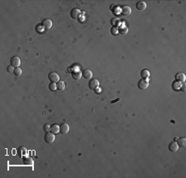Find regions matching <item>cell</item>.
<instances>
[{
    "label": "cell",
    "instance_id": "obj_21",
    "mask_svg": "<svg viewBox=\"0 0 186 178\" xmlns=\"http://www.w3.org/2000/svg\"><path fill=\"white\" fill-rule=\"evenodd\" d=\"M23 162H24L25 165H27V166H32V165H33V160L30 157H24L23 158Z\"/></svg>",
    "mask_w": 186,
    "mask_h": 178
},
{
    "label": "cell",
    "instance_id": "obj_18",
    "mask_svg": "<svg viewBox=\"0 0 186 178\" xmlns=\"http://www.w3.org/2000/svg\"><path fill=\"white\" fill-rule=\"evenodd\" d=\"M56 87H57V90H60V91H63L65 88V82L63 80H60L56 84Z\"/></svg>",
    "mask_w": 186,
    "mask_h": 178
},
{
    "label": "cell",
    "instance_id": "obj_8",
    "mask_svg": "<svg viewBox=\"0 0 186 178\" xmlns=\"http://www.w3.org/2000/svg\"><path fill=\"white\" fill-rule=\"evenodd\" d=\"M118 33H120L121 35H123V36L127 35L128 32V27H127V25L124 23L121 24L120 26L118 27Z\"/></svg>",
    "mask_w": 186,
    "mask_h": 178
},
{
    "label": "cell",
    "instance_id": "obj_23",
    "mask_svg": "<svg viewBox=\"0 0 186 178\" xmlns=\"http://www.w3.org/2000/svg\"><path fill=\"white\" fill-rule=\"evenodd\" d=\"M182 86V83L181 82H179V81H175V82H173V85H172V88L174 89L175 90H179Z\"/></svg>",
    "mask_w": 186,
    "mask_h": 178
},
{
    "label": "cell",
    "instance_id": "obj_25",
    "mask_svg": "<svg viewBox=\"0 0 186 178\" xmlns=\"http://www.w3.org/2000/svg\"><path fill=\"white\" fill-rule=\"evenodd\" d=\"M56 89H57V87H56V84L55 83H53V82H51V83H50V85H49V90H50V91H55L56 90Z\"/></svg>",
    "mask_w": 186,
    "mask_h": 178
},
{
    "label": "cell",
    "instance_id": "obj_22",
    "mask_svg": "<svg viewBox=\"0 0 186 178\" xmlns=\"http://www.w3.org/2000/svg\"><path fill=\"white\" fill-rule=\"evenodd\" d=\"M27 153V150L25 147H21V148L18 149V154H19L20 157H23V156H26Z\"/></svg>",
    "mask_w": 186,
    "mask_h": 178
},
{
    "label": "cell",
    "instance_id": "obj_3",
    "mask_svg": "<svg viewBox=\"0 0 186 178\" xmlns=\"http://www.w3.org/2000/svg\"><path fill=\"white\" fill-rule=\"evenodd\" d=\"M121 13L122 15H123L124 17H128L130 16V14L132 13V8L130 6L128 5H124L121 8Z\"/></svg>",
    "mask_w": 186,
    "mask_h": 178
},
{
    "label": "cell",
    "instance_id": "obj_27",
    "mask_svg": "<svg viewBox=\"0 0 186 178\" xmlns=\"http://www.w3.org/2000/svg\"><path fill=\"white\" fill-rule=\"evenodd\" d=\"M43 130L45 131L46 133L49 132V131H50V126L49 125V124H45L43 127Z\"/></svg>",
    "mask_w": 186,
    "mask_h": 178
},
{
    "label": "cell",
    "instance_id": "obj_24",
    "mask_svg": "<svg viewBox=\"0 0 186 178\" xmlns=\"http://www.w3.org/2000/svg\"><path fill=\"white\" fill-rule=\"evenodd\" d=\"M13 73H14V75H15L16 76H21L22 74H23V70H22L21 68L17 67V68H15Z\"/></svg>",
    "mask_w": 186,
    "mask_h": 178
},
{
    "label": "cell",
    "instance_id": "obj_2",
    "mask_svg": "<svg viewBox=\"0 0 186 178\" xmlns=\"http://www.w3.org/2000/svg\"><path fill=\"white\" fill-rule=\"evenodd\" d=\"M137 87L141 90H146L148 87H149V82H148L146 80L141 79V80H140L139 81H138Z\"/></svg>",
    "mask_w": 186,
    "mask_h": 178
},
{
    "label": "cell",
    "instance_id": "obj_14",
    "mask_svg": "<svg viewBox=\"0 0 186 178\" xmlns=\"http://www.w3.org/2000/svg\"><path fill=\"white\" fill-rule=\"evenodd\" d=\"M176 143H177L179 148H185V147H186V138H184V137H183V138H179L178 139V141Z\"/></svg>",
    "mask_w": 186,
    "mask_h": 178
},
{
    "label": "cell",
    "instance_id": "obj_7",
    "mask_svg": "<svg viewBox=\"0 0 186 178\" xmlns=\"http://www.w3.org/2000/svg\"><path fill=\"white\" fill-rule=\"evenodd\" d=\"M11 65L13 67H19L21 65V59L18 57H12L10 61Z\"/></svg>",
    "mask_w": 186,
    "mask_h": 178
},
{
    "label": "cell",
    "instance_id": "obj_9",
    "mask_svg": "<svg viewBox=\"0 0 186 178\" xmlns=\"http://www.w3.org/2000/svg\"><path fill=\"white\" fill-rule=\"evenodd\" d=\"M93 76H94V74L92 72V70L89 69L84 70L83 72H82V76L86 80H91L93 78Z\"/></svg>",
    "mask_w": 186,
    "mask_h": 178
},
{
    "label": "cell",
    "instance_id": "obj_1",
    "mask_svg": "<svg viewBox=\"0 0 186 178\" xmlns=\"http://www.w3.org/2000/svg\"><path fill=\"white\" fill-rule=\"evenodd\" d=\"M44 140L47 143H53L55 140V136L53 133L47 132L46 133L45 136H44Z\"/></svg>",
    "mask_w": 186,
    "mask_h": 178
},
{
    "label": "cell",
    "instance_id": "obj_16",
    "mask_svg": "<svg viewBox=\"0 0 186 178\" xmlns=\"http://www.w3.org/2000/svg\"><path fill=\"white\" fill-rule=\"evenodd\" d=\"M72 77L74 78L75 80H80L82 77V73L80 70H75L72 73Z\"/></svg>",
    "mask_w": 186,
    "mask_h": 178
},
{
    "label": "cell",
    "instance_id": "obj_12",
    "mask_svg": "<svg viewBox=\"0 0 186 178\" xmlns=\"http://www.w3.org/2000/svg\"><path fill=\"white\" fill-rule=\"evenodd\" d=\"M146 7H147L146 3L144 2V1H139L136 4V8H137V10H139V11H144V10H146Z\"/></svg>",
    "mask_w": 186,
    "mask_h": 178
},
{
    "label": "cell",
    "instance_id": "obj_20",
    "mask_svg": "<svg viewBox=\"0 0 186 178\" xmlns=\"http://www.w3.org/2000/svg\"><path fill=\"white\" fill-rule=\"evenodd\" d=\"M50 131L51 133H53L54 134H57L60 133V126L57 125V124H53L50 127Z\"/></svg>",
    "mask_w": 186,
    "mask_h": 178
},
{
    "label": "cell",
    "instance_id": "obj_30",
    "mask_svg": "<svg viewBox=\"0 0 186 178\" xmlns=\"http://www.w3.org/2000/svg\"><path fill=\"white\" fill-rule=\"evenodd\" d=\"M102 90V89H101V88H97L95 90H94V91H95L96 92V94H99V93H101V92H102V90Z\"/></svg>",
    "mask_w": 186,
    "mask_h": 178
},
{
    "label": "cell",
    "instance_id": "obj_10",
    "mask_svg": "<svg viewBox=\"0 0 186 178\" xmlns=\"http://www.w3.org/2000/svg\"><path fill=\"white\" fill-rule=\"evenodd\" d=\"M42 25L45 30H50L52 27V21L50 19H45L42 23Z\"/></svg>",
    "mask_w": 186,
    "mask_h": 178
},
{
    "label": "cell",
    "instance_id": "obj_17",
    "mask_svg": "<svg viewBox=\"0 0 186 178\" xmlns=\"http://www.w3.org/2000/svg\"><path fill=\"white\" fill-rule=\"evenodd\" d=\"M111 24L113 25V27H119L122 24L120 18H119V17H113V19L111 20Z\"/></svg>",
    "mask_w": 186,
    "mask_h": 178
},
{
    "label": "cell",
    "instance_id": "obj_6",
    "mask_svg": "<svg viewBox=\"0 0 186 178\" xmlns=\"http://www.w3.org/2000/svg\"><path fill=\"white\" fill-rule=\"evenodd\" d=\"M48 78H49V80L51 81V82H53V83H57V82H59V81H60V76H59V75L57 73H55V72H50V73H49Z\"/></svg>",
    "mask_w": 186,
    "mask_h": 178
},
{
    "label": "cell",
    "instance_id": "obj_26",
    "mask_svg": "<svg viewBox=\"0 0 186 178\" xmlns=\"http://www.w3.org/2000/svg\"><path fill=\"white\" fill-rule=\"evenodd\" d=\"M111 33L113 34V35H114V36L118 35V28H117V27H113L112 29H111Z\"/></svg>",
    "mask_w": 186,
    "mask_h": 178
},
{
    "label": "cell",
    "instance_id": "obj_5",
    "mask_svg": "<svg viewBox=\"0 0 186 178\" xmlns=\"http://www.w3.org/2000/svg\"><path fill=\"white\" fill-rule=\"evenodd\" d=\"M99 85V81L97 79H91L89 82V87L90 90H95Z\"/></svg>",
    "mask_w": 186,
    "mask_h": 178
},
{
    "label": "cell",
    "instance_id": "obj_15",
    "mask_svg": "<svg viewBox=\"0 0 186 178\" xmlns=\"http://www.w3.org/2000/svg\"><path fill=\"white\" fill-rule=\"evenodd\" d=\"M175 79L179 82H182V83H184L185 81V75L182 72H179L178 73L177 75L175 76Z\"/></svg>",
    "mask_w": 186,
    "mask_h": 178
},
{
    "label": "cell",
    "instance_id": "obj_31",
    "mask_svg": "<svg viewBox=\"0 0 186 178\" xmlns=\"http://www.w3.org/2000/svg\"><path fill=\"white\" fill-rule=\"evenodd\" d=\"M119 99H120L118 98V99H114V100H112V101L110 102V103H111V104H115V102H118V101H119Z\"/></svg>",
    "mask_w": 186,
    "mask_h": 178
},
{
    "label": "cell",
    "instance_id": "obj_4",
    "mask_svg": "<svg viewBox=\"0 0 186 178\" xmlns=\"http://www.w3.org/2000/svg\"><path fill=\"white\" fill-rule=\"evenodd\" d=\"M60 132L63 135H65L70 132V126L67 123H62L61 124V127H60Z\"/></svg>",
    "mask_w": 186,
    "mask_h": 178
},
{
    "label": "cell",
    "instance_id": "obj_28",
    "mask_svg": "<svg viewBox=\"0 0 186 178\" xmlns=\"http://www.w3.org/2000/svg\"><path fill=\"white\" fill-rule=\"evenodd\" d=\"M14 70H15L14 67L12 66V65H9V66L7 67V70H8V72H9V73H13Z\"/></svg>",
    "mask_w": 186,
    "mask_h": 178
},
{
    "label": "cell",
    "instance_id": "obj_11",
    "mask_svg": "<svg viewBox=\"0 0 186 178\" xmlns=\"http://www.w3.org/2000/svg\"><path fill=\"white\" fill-rule=\"evenodd\" d=\"M81 13L80 10L79 8H73L70 11V17L73 19H77V18L80 17V15Z\"/></svg>",
    "mask_w": 186,
    "mask_h": 178
},
{
    "label": "cell",
    "instance_id": "obj_13",
    "mask_svg": "<svg viewBox=\"0 0 186 178\" xmlns=\"http://www.w3.org/2000/svg\"><path fill=\"white\" fill-rule=\"evenodd\" d=\"M168 148L171 152H176L179 150V146L176 142H172L169 144Z\"/></svg>",
    "mask_w": 186,
    "mask_h": 178
},
{
    "label": "cell",
    "instance_id": "obj_29",
    "mask_svg": "<svg viewBox=\"0 0 186 178\" xmlns=\"http://www.w3.org/2000/svg\"><path fill=\"white\" fill-rule=\"evenodd\" d=\"M180 90H182L183 92H185V91H186V85H185V84H184H184H182V86H181Z\"/></svg>",
    "mask_w": 186,
    "mask_h": 178
},
{
    "label": "cell",
    "instance_id": "obj_19",
    "mask_svg": "<svg viewBox=\"0 0 186 178\" xmlns=\"http://www.w3.org/2000/svg\"><path fill=\"white\" fill-rule=\"evenodd\" d=\"M140 75H141V77L142 78V79L146 80V79H147V78H149V76H150V72H149V70H148L143 69L141 71Z\"/></svg>",
    "mask_w": 186,
    "mask_h": 178
}]
</instances>
